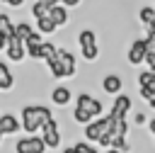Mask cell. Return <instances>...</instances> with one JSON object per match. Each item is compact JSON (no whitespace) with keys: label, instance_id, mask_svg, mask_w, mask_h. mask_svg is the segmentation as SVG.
Wrapping results in <instances>:
<instances>
[{"label":"cell","instance_id":"cell-1","mask_svg":"<svg viewBox=\"0 0 155 153\" xmlns=\"http://www.w3.org/2000/svg\"><path fill=\"white\" fill-rule=\"evenodd\" d=\"M46 66H48V70H51V75L56 78V80H63V78H73L75 73H78V66H75V56L70 53V51H65V49H56V53L46 61Z\"/></svg>","mask_w":155,"mask_h":153},{"label":"cell","instance_id":"cell-2","mask_svg":"<svg viewBox=\"0 0 155 153\" xmlns=\"http://www.w3.org/2000/svg\"><path fill=\"white\" fill-rule=\"evenodd\" d=\"M51 119H53V114H51V109L44 107V104H24V107H22V129H24L27 134L41 131V126H44L46 121H51Z\"/></svg>","mask_w":155,"mask_h":153},{"label":"cell","instance_id":"cell-3","mask_svg":"<svg viewBox=\"0 0 155 153\" xmlns=\"http://www.w3.org/2000/svg\"><path fill=\"white\" fill-rule=\"evenodd\" d=\"M78 46H80V56L85 61H97L99 58V46H97V34L92 29H82L78 34Z\"/></svg>","mask_w":155,"mask_h":153},{"label":"cell","instance_id":"cell-4","mask_svg":"<svg viewBox=\"0 0 155 153\" xmlns=\"http://www.w3.org/2000/svg\"><path fill=\"white\" fill-rule=\"evenodd\" d=\"M111 131V117H94L90 124H85V138L90 143H99Z\"/></svg>","mask_w":155,"mask_h":153},{"label":"cell","instance_id":"cell-5","mask_svg":"<svg viewBox=\"0 0 155 153\" xmlns=\"http://www.w3.org/2000/svg\"><path fill=\"white\" fill-rule=\"evenodd\" d=\"M48 146L44 141V136H36V134H27L24 138L15 141V153H44Z\"/></svg>","mask_w":155,"mask_h":153},{"label":"cell","instance_id":"cell-6","mask_svg":"<svg viewBox=\"0 0 155 153\" xmlns=\"http://www.w3.org/2000/svg\"><path fill=\"white\" fill-rule=\"evenodd\" d=\"M5 53H7V58H10L12 63H22V61L29 56V53H27V41H24V39H19V36L12 32V36H10V41H7Z\"/></svg>","mask_w":155,"mask_h":153},{"label":"cell","instance_id":"cell-7","mask_svg":"<svg viewBox=\"0 0 155 153\" xmlns=\"http://www.w3.org/2000/svg\"><path fill=\"white\" fill-rule=\"evenodd\" d=\"M138 92H140V97L143 100H153L155 97V70H143V73H138Z\"/></svg>","mask_w":155,"mask_h":153},{"label":"cell","instance_id":"cell-8","mask_svg":"<svg viewBox=\"0 0 155 153\" xmlns=\"http://www.w3.org/2000/svg\"><path fill=\"white\" fill-rule=\"evenodd\" d=\"M145 56H148V41L145 39H136L128 46V53H126L128 63L131 66H140V63H145Z\"/></svg>","mask_w":155,"mask_h":153},{"label":"cell","instance_id":"cell-9","mask_svg":"<svg viewBox=\"0 0 155 153\" xmlns=\"http://www.w3.org/2000/svg\"><path fill=\"white\" fill-rule=\"evenodd\" d=\"M41 136H44V141H46L48 148H58L61 146V129H58L56 119H51V121H46L41 126Z\"/></svg>","mask_w":155,"mask_h":153},{"label":"cell","instance_id":"cell-10","mask_svg":"<svg viewBox=\"0 0 155 153\" xmlns=\"http://www.w3.org/2000/svg\"><path fill=\"white\" fill-rule=\"evenodd\" d=\"M78 107H82V109L92 112L94 117H102V112H104V104H102L97 97L87 95V92H80V95H78Z\"/></svg>","mask_w":155,"mask_h":153},{"label":"cell","instance_id":"cell-11","mask_svg":"<svg viewBox=\"0 0 155 153\" xmlns=\"http://www.w3.org/2000/svg\"><path fill=\"white\" fill-rule=\"evenodd\" d=\"M128 109H131V97H128V95H114V104H111V112H109V117L126 119Z\"/></svg>","mask_w":155,"mask_h":153},{"label":"cell","instance_id":"cell-12","mask_svg":"<svg viewBox=\"0 0 155 153\" xmlns=\"http://www.w3.org/2000/svg\"><path fill=\"white\" fill-rule=\"evenodd\" d=\"M41 44H44L41 32H34V34L27 39V53H29L31 61H39V58H41Z\"/></svg>","mask_w":155,"mask_h":153},{"label":"cell","instance_id":"cell-13","mask_svg":"<svg viewBox=\"0 0 155 153\" xmlns=\"http://www.w3.org/2000/svg\"><path fill=\"white\" fill-rule=\"evenodd\" d=\"M51 17H53V22L58 24V29L65 27V22H68V7H65L63 2H53V5H51Z\"/></svg>","mask_w":155,"mask_h":153},{"label":"cell","instance_id":"cell-14","mask_svg":"<svg viewBox=\"0 0 155 153\" xmlns=\"http://www.w3.org/2000/svg\"><path fill=\"white\" fill-rule=\"evenodd\" d=\"M102 87H104L107 95H119L121 87H124V80H121L119 75H107V78L102 80Z\"/></svg>","mask_w":155,"mask_h":153},{"label":"cell","instance_id":"cell-15","mask_svg":"<svg viewBox=\"0 0 155 153\" xmlns=\"http://www.w3.org/2000/svg\"><path fill=\"white\" fill-rule=\"evenodd\" d=\"M70 90L65 87V85H58V87H53V92H51V102L53 104H58V107H65L68 102H70Z\"/></svg>","mask_w":155,"mask_h":153},{"label":"cell","instance_id":"cell-16","mask_svg":"<svg viewBox=\"0 0 155 153\" xmlns=\"http://www.w3.org/2000/svg\"><path fill=\"white\" fill-rule=\"evenodd\" d=\"M0 126H2V134H17L22 129V124H19V119L15 114H2L0 117Z\"/></svg>","mask_w":155,"mask_h":153},{"label":"cell","instance_id":"cell-17","mask_svg":"<svg viewBox=\"0 0 155 153\" xmlns=\"http://www.w3.org/2000/svg\"><path fill=\"white\" fill-rule=\"evenodd\" d=\"M36 29H39L41 34H53V32L58 29V24L53 22V17H51V15H44V17H39V19H36Z\"/></svg>","mask_w":155,"mask_h":153},{"label":"cell","instance_id":"cell-18","mask_svg":"<svg viewBox=\"0 0 155 153\" xmlns=\"http://www.w3.org/2000/svg\"><path fill=\"white\" fill-rule=\"evenodd\" d=\"M145 41H148V56H145V66H148L150 70H155V32H148Z\"/></svg>","mask_w":155,"mask_h":153},{"label":"cell","instance_id":"cell-19","mask_svg":"<svg viewBox=\"0 0 155 153\" xmlns=\"http://www.w3.org/2000/svg\"><path fill=\"white\" fill-rule=\"evenodd\" d=\"M12 83H15V78H12L10 68L0 61V90H10V87H12Z\"/></svg>","mask_w":155,"mask_h":153},{"label":"cell","instance_id":"cell-20","mask_svg":"<svg viewBox=\"0 0 155 153\" xmlns=\"http://www.w3.org/2000/svg\"><path fill=\"white\" fill-rule=\"evenodd\" d=\"M73 119H75L78 124H82V126H85V124H90V121L94 119V114H92V112H87V109H82V107H75V109H73Z\"/></svg>","mask_w":155,"mask_h":153},{"label":"cell","instance_id":"cell-21","mask_svg":"<svg viewBox=\"0 0 155 153\" xmlns=\"http://www.w3.org/2000/svg\"><path fill=\"white\" fill-rule=\"evenodd\" d=\"M31 15H34V19H39V17H44V15H51V2L36 0L34 7H31Z\"/></svg>","mask_w":155,"mask_h":153},{"label":"cell","instance_id":"cell-22","mask_svg":"<svg viewBox=\"0 0 155 153\" xmlns=\"http://www.w3.org/2000/svg\"><path fill=\"white\" fill-rule=\"evenodd\" d=\"M12 32H15L19 39H24V41H27V39L34 34V27H31V24H27V22H19V24H15V27H12Z\"/></svg>","mask_w":155,"mask_h":153},{"label":"cell","instance_id":"cell-23","mask_svg":"<svg viewBox=\"0 0 155 153\" xmlns=\"http://www.w3.org/2000/svg\"><path fill=\"white\" fill-rule=\"evenodd\" d=\"M138 19H140V22L148 27V24L155 19V7H153V5H143V7L138 10Z\"/></svg>","mask_w":155,"mask_h":153},{"label":"cell","instance_id":"cell-24","mask_svg":"<svg viewBox=\"0 0 155 153\" xmlns=\"http://www.w3.org/2000/svg\"><path fill=\"white\" fill-rule=\"evenodd\" d=\"M56 49H58L56 44H51V41H44V44H41V58H39V61H48V58L56 53Z\"/></svg>","mask_w":155,"mask_h":153},{"label":"cell","instance_id":"cell-25","mask_svg":"<svg viewBox=\"0 0 155 153\" xmlns=\"http://www.w3.org/2000/svg\"><path fill=\"white\" fill-rule=\"evenodd\" d=\"M10 36H12V29H0V51H5V49H7Z\"/></svg>","mask_w":155,"mask_h":153},{"label":"cell","instance_id":"cell-26","mask_svg":"<svg viewBox=\"0 0 155 153\" xmlns=\"http://www.w3.org/2000/svg\"><path fill=\"white\" fill-rule=\"evenodd\" d=\"M12 27H15V24L10 22V17H7V15H0V29H12Z\"/></svg>","mask_w":155,"mask_h":153},{"label":"cell","instance_id":"cell-27","mask_svg":"<svg viewBox=\"0 0 155 153\" xmlns=\"http://www.w3.org/2000/svg\"><path fill=\"white\" fill-rule=\"evenodd\" d=\"M0 2H5V5H10V7H22V5H24V0H0Z\"/></svg>","mask_w":155,"mask_h":153},{"label":"cell","instance_id":"cell-28","mask_svg":"<svg viewBox=\"0 0 155 153\" xmlns=\"http://www.w3.org/2000/svg\"><path fill=\"white\" fill-rule=\"evenodd\" d=\"M61 2H63L65 7H78V5L82 2V0H61Z\"/></svg>","mask_w":155,"mask_h":153},{"label":"cell","instance_id":"cell-29","mask_svg":"<svg viewBox=\"0 0 155 153\" xmlns=\"http://www.w3.org/2000/svg\"><path fill=\"white\" fill-rule=\"evenodd\" d=\"M148 129H150V134H153V136H155V117H153V119H150V121H148Z\"/></svg>","mask_w":155,"mask_h":153},{"label":"cell","instance_id":"cell-30","mask_svg":"<svg viewBox=\"0 0 155 153\" xmlns=\"http://www.w3.org/2000/svg\"><path fill=\"white\" fill-rule=\"evenodd\" d=\"M61 153H75V148H73V146H70V148H63V151H61Z\"/></svg>","mask_w":155,"mask_h":153},{"label":"cell","instance_id":"cell-31","mask_svg":"<svg viewBox=\"0 0 155 153\" xmlns=\"http://www.w3.org/2000/svg\"><path fill=\"white\" fill-rule=\"evenodd\" d=\"M44 2H51V5H53V2H61V0H44Z\"/></svg>","mask_w":155,"mask_h":153},{"label":"cell","instance_id":"cell-32","mask_svg":"<svg viewBox=\"0 0 155 153\" xmlns=\"http://www.w3.org/2000/svg\"><path fill=\"white\" fill-rule=\"evenodd\" d=\"M150 107H153V109H155V97H153V100H150Z\"/></svg>","mask_w":155,"mask_h":153}]
</instances>
